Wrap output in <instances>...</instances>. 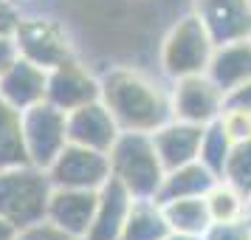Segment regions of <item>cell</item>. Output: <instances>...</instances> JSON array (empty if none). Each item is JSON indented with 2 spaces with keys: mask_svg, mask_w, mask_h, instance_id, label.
<instances>
[{
  "mask_svg": "<svg viewBox=\"0 0 251 240\" xmlns=\"http://www.w3.org/2000/svg\"><path fill=\"white\" fill-rule=\"evenodd\" d=\"M102 102L122 130L155 133L172 119V82H158L136 68H113L102 80Z\"/></svg>",
  "mask_w": 251,
  "mask_h": 240,
  "instance_id": "6da1fadb",
  "label": "cell"
},
{
  "mask_svg": "<svg viewBox=\"0 0 251 240\" xmlns=\"http://www.w3.org/2000/svg\"><path fill=\"white\" fill-rule=\"evenodd\" d=\"M107 156H110L113 178L125 184L133 198H158L167 178V167L161 164L150 133L122 130V136L116 138Z\"/></svg>",
  "mask_w": 251,
  "mask_h": 240,
  "instance_id": "7a4b0ae2",
  "label": "cell"
},
{
  "mask_svg": "<svg viewBox=\"0 0 251 240\" xmlns=\"http://www.w3.org/2000/svg\"><path fill=\"white\" fill-rule=\"evenodd\" d=\"M51 189L54 184L48 178V172L34 164L0 170V215L12 220L17 229L43 223Z\"/></svg>",
  "mask_w": 251,
  "mask_h": 240,
  "instance_id": "3957f363",
  "label": "cell"
},
{
  "mask_svg": "<svg viewBox=\"0 0 251 240\" xmlns=\"http://www.w3.org/2000/svg\"><path fill=\"white\" fill-rule=\"evenodd\" d=\"M217 43L212 34L206 31L198 14H186L183 20L170 28V34L161 43V74L164 80H183V77H195V74H206L212 54H215Z\"/></svg>",
  "mask_w": 251,
  "mask_h": 240,
  "instance_id": "277c9868",
  "label": "cell"
},
{
  "mask_svg": "<svg viewBox=\"0 0 251 240\" xmlns=\"http://www.w3.org/2000/svg\"><path fill=\"white\" fill-rule=\"evenodd\" d=\"M23 141L28 164L48 170L68 144V113L51 102H37L23 110Z\"/></svg>",
  "mask_w": 251,
  "mask_h": 240,
  "instance_id": "5b68a950",
  "label": "cell"
},
{
  "mask_svg": "<svg viewBox=\"0 0 251 240\" xmlns=\"http://www.w3.org/2000/svg\"><path fill=\"white\" fill-rule=\"evenodd\" d=\"M14 46H17L20 57L43 65L46 71L62 65L65 59H74L65 28L57 20L43 17V14H34V17L20 14V23L14 28Z\"/></svg>",
  "mask_w": 251,
  "mask_h": 240,
  "instance_id": "8992f818",
  "label": "cell"
},
{
  "mask_svg": "<svg viewBox=\"0 0 251 240\" xmlns=\"http://www.w3.org/2000/svg\"><path fill=\"white\" fill-rule=\"evenodd\" d=\"M226 110V91L209 74H195L172 82V119L209 127Z\"/></svg>",
  "mask_w": 251,
  "mask_h": 240,
  "instance_id": "52a82bcc",
  "label": "cell"
},
{
  "mask_svg": "<svg viewBox=\"0 0 251 240\" xmlns=\"http://www.w3.org/2000/svg\"><path fill=\"white\" fill-rule=\"evenodd\" d=\"M46 172L54 187H74V189H102L113 175L107 153L71 141Z\"/></svg>",
  "mask_w": 251,
  "mask_h": 240,
  "instance_id": "ba28073f",
  "label": "cell"
},
{
  "mask_svg": "<svg viewBox=\"0 0 251 240\" xmlns=\"http://www.w3.org/2000/svg\"><path fill=\"white\" fill-rule=\"evenodd\" d=\"M96 99H102V82L76 59H65L62 65L48 71L46 102L57 105L59 110L71 113V110H76L88 102H96Z\"/></svg>",
  "mask_w": 251,
  "mask_h": 240,
  "instance_id": "9c48e42d",
  "label": "cell"
},
{
  "mask_svg": "<svg viewBox=\"0 0 251 240\" xmlns=\"http://www.w3.org/2000/svg\"><path fill=\"white\" fill-rule=\"evenodd\" d=\"M99 204V189H74V187H54L48 198L46 220L62 229L71 238L85 240L93 226Z\"/></svg>",
  "mask_w": 251,
  "mask_h": 240,
  "instance_id": "30bf717a",
  "label": "cell"
},
{
  "mask_svg": "<svg viewBox=\"0 0 251 240\" xmlns=\"http://www.w3.org/2000/svg\"><path fill=\"white\" fill-rule=\"evenodd\" d=\"M217 46L251 37V3L249 0H195L192 9Z\"/></svg>",
  "mask_w": 251,
  "mask_h": 240,
  "instance_id": "8fae6325",
  "label": "cell"
},
{
  "mask_svg": "<svg viewBox=\"0 0 251 240\" xmlns=\"http://www.w3.org/2000/svg\"><path fill=\"white\" fill-rule=\"evenodd\" d=\"M122 136V127L113 119V113L107 110V105L102 99L88 102L68 113V141L71 144H82L91 150H102L110 153L116 144V138Z\"/></svg>",
  "mask_w": 251,
  "mask_h": 240,
  "instance_id": "7c38bea8",
  "label": "cell"
},
{
  "mask_svg": "<svg viewBox=\"0 0 251 240\" xmlns=\"http://www.w3.org/2000/svg\"><path fill=\"white\" fill-rule=\"evenodd\" d=\"M46 88H48V71L43 65L31 62V59L20 57V54L0 74V99L17 107V110H25L31 105L43 102Z\"/></svg>",
  "mask_w": 251,
  "mask_h": 240,
  "instance_id": "4fadbf2b",
  "label": "cell"
},
{
  "mask_svg": "<svg viewBox=\"0 0 251 240\" xmlns=\"http://www.w3.org/2000/svg\"><path fill=\"white\" fill-rule=\"evenodd\" d=\"M206 127L192 125V122H181V119H170L167 125H161L152 136V144L158 150V159L167 170L183 167L189 161H198L201 156V141H203Z\"/></svg>",
  "mask_w": 251,
  "mask_h": 240,
  "instance_id": "5bb4252c",
  "label": "cell"
},
{
  "mask_svg": "<svg viewBox=\"0 0 251 240\" xmlns=\"http://www.w3.org/2000/svg\"><path fill=\"white\" fill-rule=\"evenodd\" d=\"M133 192L127 189L122 181H110L99 189V204H96V215H93V226L85 240H119L122 229L127 223V215L133 209Z\"/></svg>",
  "mask_w": 251,
  "mask_h": 240,
  "instance_id": "9a60e30c",
  "label": "cell"
},
{
  "mask_svg": "<svg viewBox=\"0 0 251 240\" xmlns=\"http://www.w3.org/2000/svg\"><path fill=\"white\" fill-rule=\"evenodd\" d=\"M206 74L217 82V88H223L226 93L234 91L243 82H249L251 80V37L217 46Z\"/></svg>",
  "mask_w": 251,
  "mask_h": 240,
  "instance_id": "2e32d148",
  "label": "cell"
},
{
  "mask_svg": "<svg viewBox=\"0 0 251 240\" xmlns=\"http://www.w3.org/2000/svg\"><path fill=\"white\" fill-rule=\"evenodd\" d=\"M217 181H220V175H215L203 161H189L183 167L167 170V178H164V187H161V192H158V201L203 198Z\"/></svg>",
  "mask_w": 251,
  "mask_h": 240,
  "instance_id": "e0dca14e",
  "label": "cell"
},
{
  "mask_svg": "<svg viewBox=\"0 0 251 240\" xmlns=\"http://www.w3.org/2000/svg\"><path fill=\"white\" fill-rule=\"evenodd\" d=\"M167 235L170 223L158 198H136L119 240H164Z\"/></svg>",
  "mask_w": 251,
  "mask_h": 240,
  "instance_id": "ac0fdd59",
  "label": "cell"
},
{
  "mask_svg": "<svg viewBox=\"0 0 251 240\" xmlns=\"http://www.w3.org/2000/svg\"><path fill=\"white\" fill-rule=\"evenodd\" d=\"M28 164L23 141V110L0 99V170Z\"/></svg>",
  "mask_w": 251,
  "mask_h": 240,
  "instance_id": "d6986e66",
  "label": "cell"
},
{
  "mask_svg": "<svg viewBox=\"0 0 251 240\" xmlns=\"http://www.w3.org/2000/svg\"><path fill=\"white\" fill-rule=\"evenodd\" d=\"M164 215L172 232H186V235H201L203 238L206 229L212 226V215L203 198H175V201H161Z\"/></svg>",
  "mask_w": 251,
  "mask_h": 240,
  "instance_id": "ffe728a7",
  "label": "cell"
},
{
  "mask_svg": "<svg viewBox=\"0 0 251 240\" xmlns=\"http://www.w3.org/2000/svg\"><path fill=\"white\" fill-rule=\"evenodd\" d=\"M206 206L212 223H231V220H246L251 215V198L246 192H240L237 187H231L228 181H220L206 192Z\"/></svg>",
  "mask_w": 251,
  "mask_h": 240,
  "instance_id": "44dd1931",
  "label": "cell"
},
{
  "mask_svg": "<svg viewBox=\"0 0 251 240\" xmlns=\"http://www.w3.org/2000/svg\"><path fill=\"white\" fill-rule=\"evenodd\" d=\"M231 147H234V141L228 138V133L223 130L220 119H217L215 125H209L203 130V141H201V156H198V161H203L215 175H223V167H226Z\"/></svg>",
  "mask_w": 251,
  "mask_h": 240,
  "instance_id": "7402d4cb",
  "label": "cell"
},
{
  "mask_svg": "<svg viewBox=\"0 0 251 240\" xmlns=\"http://www.w3.org/2000/svg\"><path fill=\"white\" fill-rule=\"evenodd\" d=\"M220 178L228 181L231 187H237L240 192H246L251 198V138L249 141H237L231 147Z\"/></svg>",
  "mask_w": 251,
  "mask_h": 240,
  "instance_id": "603a6c76",
  "label": "cell"
},
{
  "mask_svg": "<svg viewBox=\"0 0 251 240\" xmlns=\"http://www.w3.org/2000/svg\"><path fill=\"white\" fill-rule=\"evenodd\" d=\"M220 125L228 133V138L237 144V141H249L251 138V110L246 107H231L226 105V110L220 116Z\"/></svg>",
  "mask_w": 251,
  "mask_h": 240,
  "instance_id": "cb8c5ba5",
  "label": "cell"
},
{
  "mask_svg": "<svg viewBox=\"0 0 251 240\" xmlns=\"http://www.w3.org/2000/svg\"><path fill=\"white\" fill-rule=\"evenodd\" d=\"M203 240H251V220H231V223H212Z\"/></svg>",
  "mask_w": 251,
  "mask_h": 240,
  "instance_id": "d4e9b609",
  "label": "cell"
},
{
  "mask_svg": "<svg viewBox=\"0 0 251 240\" xmlns=\"http://www.w3.org/2000/svg\"><path fill=\"white\" fill-rule=\"evenodd\" d=\"M17 240H79V238H71V235H65L54 223L43 220V223H34V226H28V229H20Z\"/></svg>",
  "mask_w": 251,
  "mask_h": 240,
  "instance_id": "484cf974",
  "label": "cell"
},
{
  "mask_svg": "<svg viewBox=\"0 0 251 240\" xmlns=\"http://www.w3.org/2000/svg\"><path fill=\"white\" fill-rule=\"evenodd\" d=\"M17 23H20V12L14 0H0V37H14Z\"/></svg>",
  "mask_w": 251,
  "mask_h": 240,
  "instance_id": "4316f807",
  "label": "cell"
},
{
  "mask_svg": "<svg viewBox=\"0 0 251 240\" xmlns=\"http://www.w3.org/2000/svg\"><path fill=\"white\" fill-rule=\"evenodd\" d=\"M226 105L251 110V80H249V82H243V85H237L234 91H228V93H226Z\"/></svg>",
  "mask_w": 251,
  "mask_h": 240,
  "instance_id": "83f0119b",
  "label": "cell"
},
{
  "mask_svg": "<svg viewBox=\"0 0 251 240\" xmlns=\"http://www.w3.org/2000/svg\"><path fill=\"white\" fill-rule=\"evenodd\" d=\"M17 59V46H14V37H0V74Z\"/></svg>",
  "mask_w": 251,
  "mask_h": 240,
  "instance_id": "f1b7e54d",
  "label": "cell"
},
{
  "mask_svg": "<svg viewBox=\"0 0 251 240\" xmlns=\"http://www.w3.org/2000/svg\"><path fill=\"white\" fill-rule=\"evenodd\" d=\"M17 235H20V229L0 215V240H17Z\"/></svg>",
  "mask_w": 251,
  "mask_h": 240,
  "instance_id": "f546056e",
  "label": "cell"
},
{
  "mask_svg": "<svg viewBox=\"0 0 251 240\" xmlns=\"http://www.w3.org/2000/svg\"><path fill=\"white\" fill-rule=\"evenodd\" d=\"M164 240H203V238H201V235H186V232H172L170 229V235Z\"/></svg>",
  "mask_w": 251,
  "mask_h": 240,
  "instance_id": "4dcf8cb0",
  "label": "cell"
},
{
  "mask_svg": "<svg viewBox=\"0 0 251 240\" xmlns=\"http://www.w3.org/2000/svg\"><path fill=\"white\" fill-rule=\"evenodd\" d=\"M249 220H251V215H249Z\"/></svg>",
  "mask_w": 251,
  "mask_h": 240,
  "instance_id": "1f68e13d",
  "label": "cell"
},
{
  "mask_svg": "<svg viewBox=\"0 0 251 240\" xmlns=\"http://www.w3.org/2000/svg\"><path fill=\"white\" fill-rule=\"evenodd\" d=\"M249 3H251V0H249Z\"/></svg>",
  "mask_w": 251,
  "mask_h": 240,
  "instance_id": "d6a6232c",
  "label": "cell"
}]
</instances>
